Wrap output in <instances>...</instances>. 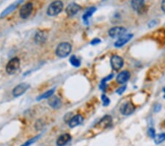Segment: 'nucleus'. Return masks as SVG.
<instances>
[{
    "label": "nucleus",
    "mask_w": 165,
    "mask_h": 146,
    "mask_svg": "<svg viewBox=\"0 0 165 146\" xmlns=\"http://www.w3.org/2000/svg\"><path fill=\"white\" fill-rule=\"evenodd\" d=\"M72 47L70 43L62 42L58 45L56 49V54L60 58H66L71 52Z\"/></svg>",
    "instance_id": "obj_1"
},
{
    "label": "nucleus",
    "mask_w": 165,
    "mask_h": 146,
    "mask_svg": "<svg viewBox=\"0 0 165 146\" xmlns=\"http://www.w3.org/2000/svg\"><path fill=\"white\" fill-rule=\"evenodd\" d=\"M63 8V3L61 1H54L49 6L47 9V14L50 16H54L61 13Z\"/></svg>",
    "instance_id": "obj_2"
},
{
    "label": "nucleus",
    "mask_w": 165,
    "mask_h": 146,
    "mask_svg": "<svg viewBox=\"0 0 165 146\" xmlns=\"http://www.w3.org/2000/svg\"><path fill=\"white\" fill-rule=\"evenodd\" d=\"M20 66V60L19 58H13L9 61L6 65V72L9 75H13L17 72Z\"/></svg>",
    "instance_id": "obj_3"
},
{
    "label": "nucleus",
    "mask_w": 165,
    "mask_h": 146,
    "mask_svg": "<svg viewBox=\"0 0 165 146\" xmlns=\"http://www.w3.org/2000/svg\"><path fill=\"white\" fill-rule=\"evenodd\" d=\"M126 29L122 27H115L109 30V35L112 38H120L122 35H125Z\"/></svg>",
    "instance_id": "obj_4"
},
{
    "label": "nucleus",
    "mask_w": 165,
    "mask_h": 146,
    "mask_svg": "<svg viewBox=\"0 0 165 146\" xmlns=\"http://www.w3.org/2000/svg\"><path fill=\"white\" fill-rule=\"evenodd\" d=\"M33 11V5L31 2L25 4L20 10V16L22 19H27Z\"/></svg>",
    "instance_id": "obj_5"
},
{
    "label": "nucleus",
    "mask_w": 165,
    "mask_h": 146,
    "mask_svg": "<svg viewBox=\"0 0 165 146\" xmlns=\"http://www.w3.org/2000/svg\"><path fill=\"white\" fill-rule=\"evenodd\" d=\"M131 5L132 8L139 14L144 13V10L145 9V0H131Z\"/></svg>",
    "instance_id": "obj_6"
},
{
    "label": "nucleus",
    "mask_w": 165,
    "mask_h": 146,
    "mask_svg": "<svg viewBox=\"0 0 165 146\" xmlns=\"http://www.w3.org/2000/svg\"><path fill=\"white\" fill-rule=\"evenodd\" d=\"M123 59L120 57L119 56H113L111 58V65L115 70H119L123 67Z\"/></svg>",
    "instance_id": "obj_7"
},
{
    "label": "nucleus",
    "mask_w": 165,
    "mask_h": 146,
    "mask_svg": "<svg viewBox=\"0 0 165 146\" xmlns=\"http://www.w3.org/2000/svg\"><path fill=\"white\" fill-rule=\"evenodd\" d=\"M80 10H81V6L75 2H72L69 4L68 7H66V12L68 16H73L76 15V13H78Z\"/></svg>",
    "instance_id": "obj_8"
},
{
    "label": "nucleus",
    "mask_w": 165,
    "mask_h": 146,
    "mask_svg": "<svg viewBox=\"0 0 165 146\" xmlns=\"http://www.w3.org/2000/svg\"><path fill=\"white\" fill-rule=\"evenodd\" d=\"M29 88V85L27 84H21L13 89V95L17 98L19 97L24 93Z\"/></svg>",
    "instance_id": "obj_9"
},
{
    "label": "nucleus",
    "mask_w": 165,
    "mask_h": 146,
    "mask_svg": "<svg viewBox=\"0 0 165 146\" xmlns=\"http://www.w3.org/2000/svg\"><path fill=\"white\" fill-rule=\"evenodd\" d=\"M135 106L131 102H127L121 107V112L123 115H130L134 112Z\"/></svg>",
    "instance_id": "obj_10"
},
{
    "label": "nucleus",
    "mask_w": 165,
    "mask_h": 146,
    "mask_svg": "<svg viewBox=\"0 0 165 146\" xmlns=\"http://www.w3.org/2000/svg\"><path fill=\"white\" fill-rule=\"evenodd\" d=\"M112 122V119L111 116L106 115L100 120L95 126L97 128H99V129H107V127L111 125Z\"/></svg>",
    "instance_id": "obj_11"
},
{
    "label": "nucleus",
    "mask_w": 165,
    "mask_h": 146,
    "mask_svg": "<svg viewBox=\"0 0 165 146\" xmlns=\"http://www.w3.org/2000/svg\"><path fill=\"white\" fill-rule=\"evenodd\" d=\"M23 0H18V1L15 2H13V4H11V5L8 6V7H7V8L4 10V11H2V13H1V15H0V18H2L5 17L6 16H7L8 14H10V13H12L14 10H15L17 8V7L19 6L20 4L22 2Z\"/></svg>",
    "instance_id": "obj_12"
},
{
    "label": "nucleus",
    "mask_w": 165,
    "mask_h": 146,
    "mask_svg": "<svg viewBox=\"0 0 165 146\" xmlns=\"http://www.w3.org/2000/svg\"><path fill=\"white\" fill-rule=\"evenodd\" d=\"M84 118L81 114H76L74 117L70 118V120L68 121V125L70 128H75L76 126L79 125L83 122Z\"/></svg>",
    "instance_id": "obj_13"
},
{
    "label": "nucleus",
    "mask_w": 165,
    "mask_h": 146,
    "mask_svg": "<svg viewBox=\"0 0 165 146\" xmlns=\"http://www.w3.org/2000/svg\"><path fill=\"white\" fill-rule=\"evenodd\" d=\"M132 37H133L132 34H127L122 35V36L120 37V38L117 40V41L115 43V46L116 47H123V45H125L127 42H129Z\"/></svg>",
    "instance_id": "obj_14"
},
{
    "label": "nucleus",
    "mask_w": 165,
    "mask_h": 146,
    "mask_svg": "<svg viewBox=\"0 0 165 146\" xmlns=\"http://www.w3.org/2000/svg\"><path fill=\"white\" fill-rule=\"evenodd\" d=\"M48 103L51 107L55 109L60 108L62 106V101H61L60 98H59L57 96H52L49 98Z\"/></svg>",
    "instance_id": "obj_15"
},
{
    "label": "nucleus",
    "mask_w": 165,
    "mask_h": 146,
    "mask_svg": "<svg viewBox=\"0 0 165 146\" xmlns=\"http://www.w3.org/2000/svg\"><path fill=\"white\" fill-rule=\"evenodd\" d=\"M71 139V136L68 134H64L60 136L57 139L56 144L57 146H64L68 143Z\"/></svg>",
    "instance_id": "obj_16"
},
{
    "label": "nucleus",
    "mask_w": 165,
    "mask_h": 146,
    "mask_svg": "<svg viewBox=\"0 0 165 146\" xmlns=\"http://www.w3.org/2000/svg\"><path fill=\"white\" fill-rule=\"evenodd\" d=\"M129 78H130V72L129 71H123L117 75V82L121 84H125L129 80Z\"/></svg>",
    "instance_id": "obj_17"
},
{
    "label": "nucleus",
    "mask_w": 165,
    "mask_h": 146,
    "mask_svg": "<svg viewBox=\"0 0 165 146\" xmlns=\"http://www.w3.org/2000/svg\"><path fill=\"white\" fill-rule=\"evenodd\" d=\"M46 35L43 32H38L35 35V41L37 44H44V43L46 41Z\"/></svg>",
    "instance_id": "obj_18"
},
{
    "label": "nucleus",
    "mask_w": 165,
    "mask_h": 146,
    "mask_svg": "<svg viewBox=\"0 0 165 146\" xmlns=\"http://www.w3.org/2000/svg\"><path fill=\"white\" fill-rule=\"evenodd\" d=\"M95 11H96L95 7H90V8L88 9L87 11L85 12V13H84V14L83 15V16H82V19H83L84 22L87 24L89 18L92 16V15L95 13Z\"/></svg>",
    "instance_id": "obj_19"
},
{
    "label": "nucleus",
    "mask_w": 165,
    "mask_h": 146,
    "mask_svg": "<svg viewBox=\"0 0 165 146\" xmlns=\"http://www.w3.org/2000/svg\"><path fill=\"white\" fill-rule=\"evenodd\" d=\"M70 63L74 67H78L81 65V62L76 56H71L70 58Z\"/></svg>",
    "instance_id": "obj_20"
},
{
    "label": "nucleus",
    "mask_w": 165,
    "mask_h": 146,
    "mask_svg": "<svg viewBox=\"0 0 165 146\" xmlns=\"http://www.w3.org/2000/svg\"><path fill=\"white\" fill-rule=\"evenodd\" d=\"M54 89H51V90L47 91V92H45V93L39 96L38 98H37V100H40L43 99H46V98H49L50 97H52V94H54Z\"/></svg>",
    "instance_id": "obj_21"
},
{
    "label": "nucleus",
    "mask_w": 165,
    "mask_h": 146,
    "mask_svg": "<svg viewBox=\"0 0 165 146\" xmlns=\"http://www.w3.org/2000/svg\"><path fill=\"white\" fill-rule=\"evenodd\" d=\"M164 141H165V133L161 134V135H157L154 137V142L156 145H159Z\"/></svg>",
    "instance_id": "obj_22"
},
{
    "label": "nucleus",
    "mask_w": 165,
    "mask_h": 146,
    "mask_svg": "<svg viewBox=\"0 0 165 146\" xmlns=\"http://www.w3.org/2000/svg\"><path fill=\"white\" fill-rule=\"evenodd\" d=\"M40 137V135H38V136H36V137H33V138H31L30 139H29V140L27 141L26 143H23V145H21V146H29V145H32V144L34 143L35 141L38 140V138Z\"/></svg>",
    "instance_id": "obj_23"
},
{
    "label": "nucleus",
    "mask_w": 165,
    "mask_h": 146,
    "mask_svg": "<svg viewBox=\"0 0 165 146\" xmlns=\"http://www.w3.org/2000/svg\"><path fill=\"white\" fill-rule=\"evenodd\" d=\"M44 126V123L41 120H38V121L35 123V129H36L37 130H38V131L39 130L42 129Z\"/></svg>",
    "instance_id": "obj_24"
},
{
    "label": "nucleus",
    "mask_w": 165,
    "mask_h": 146,
    "mask_svg": "<svg viewBox=\"0 0 165 146\" xmlns=\"http://www.w3.org/2000/svg\"><path fill=\"white\" fill-rule=\"evenodd\" d=\"M101 99H102V101H103V103H104V106L109 105V103H110V100H109V98H108L105 95V94H102Z\"/></svg>",
    "instance_id": "obj_25"
},
{
    "label": "nucleus",
    "mask_w": 165,
    "mask_h": 146,
    "mask_svg": "<svg viewBox=\"0 0 165 146\" xmlns=\"http://www.w3.org/2000/svg\"><path fill=\"white\" fill-rule=\"evenodd\" d=\"M148 135H150V137L152 138H154L155 137H156V135H155V130L154 129H149L148 130Z\"/></svg>",
    "instance_id": "obj_26"
},
{
    "label": "nucleus",
    "mask_w": 165,
    "mask_h": 146,
    "mask_svg": "<svg viewBox=\"0 0 165 146\" xmlns=\"http://www.w3.org/2000/svg\"><path fill=\"white\" fill-rule=\"evenodd\" d=\"M125 88H126V86H123V87L118 89H117V93L119 94H121L123 92H124L125 89Z\"/></svg>",
    "instance_id": "obj_27"
},
{
    "label": "nucleus",
    "mask_w": 165,
    "mask_h": 146,
    "mask_svg": "<svg viewBox=\"0 0 165 146\" xmlns=\"http://www.w3.org/2000/svg\"><path fill=\"white\" fill-rule=\"evenodd\" d=\"M101 42V40H100V39H97V38H95V39H93V41H91V44H99V43Z\"/></svg>",
    "instance_id": "obj_28"
},
{
    "label": "nucleus",
    "mask_w": 165,
    "mask_h": 146,
    "mask_svg": "<svg viewBox=\"0 0 165 146\" xmlns=\"http://www.w3.org/2000/svg\"><path fill=\"white\" fill-rule=\"evenodd\" d=\"M161 7H162V11L165 13V0H162V5H161Z\"/></svg>",
    "instance_id": "obj_29"
},
{
    "label": "nucleus",
    "mask_w": 165,
    "mask_h": 146,
    "mask_svg": "<svg viewBox=\"0 0 165 146\" xmlns=\"http://www.w3.org/2000/svg\"><path fill=\"white\" fill-rule=\"evenodd\" d=\"M164 127H165V121L164 122Z\"/></svg>",
    "instance_id": "obj_30"
},
{
    "label": "nucleus",
    "mask_w": 165,
    "mask_h": 146,
    "mask_svg": "<svg viewBox=\"0 0 165 146\" xmlns=\"http://www.w3.org/2000/svg\"><path fill=\"white\" fill-rule=\"evenodd\" d=\"M164 92H165V89H164ZM164 98H165V95H164Z\"/></svg>",
    "instance_id": "obj_31"
}]
</instances>
